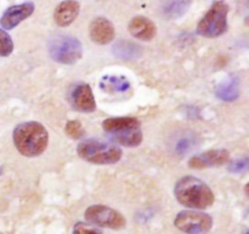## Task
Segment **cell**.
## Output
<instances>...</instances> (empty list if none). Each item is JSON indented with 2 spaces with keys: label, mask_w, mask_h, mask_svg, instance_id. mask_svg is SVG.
I'll list each match as a JSON object with an SVG mask.
<instances>
[{
  "label": "cell",
  "mask_w": 249,
  "mask_h": 234,
  "mask_svg": "<svg viewBox=\"0 0 249 234\" xmlns=\"http://www.w3.org/2000/svg\"><path fill=\"white\" fill-rule=\"evenodd\" d=\"M128 29L134 38L142 41H150L157 34V27L155 22L145 16H135L130 20Z\"/></svg>",
  "instance_id": "cell-11"
},
{
  "label": "cell",
  "mask_w": 249,
  "mask_h": 234,
  "mask_svg": "<svg viewBox=\"0 0 249 234\" xmlns=\"http://www.w3.org/2000/svg\"><path fill=\"white\" fill-rule=\"evenodd\" d=\"M65 131L66 134L72 139H82L85 133L84 127H83L82 123H80L79 121H77V119L68 121L65 127Z\"/></svg>",
  "instance_id": "cell-21"
},
{
  "label": "cell",
  "mask_w": 249,
  "mask_h": 234,
  "mask_svg": "<svg viewBox=\"0 0 249 234\" xmlns=\"http://www.w3.org/2000/svg\"><path fill=\"white\" fill-rule=\"evenodd\" d=\"M174 226L185 234H207L213 227V218L202 210H184L177 214Z\"/></svg>",
  "instance_id": "cell-6"
},
{
  "label": "cell",
  "mask_w": 249,
  "mask_h": 234,
  "mask_svg": "<svg viewBox=\"0 0 249 234\" xmlns=\"http://www.w3.org/2000/svg\"><path fill=\"white\" fill-rule=\"evenodd\" d=\"M72 104L75 110L80 112H92L96 110L94 93L87 83L78 84L72 92Z\"/></svg>",
  "instance_id": "cell-12"
},
{
  "label": "cell",
  "mask_w": 249,
  "mask_h": 234,
  "mask_svg": "<svg viewBox=\"0 0 249 234\" xmlns=\"http://www.w3.org/2000/svg\"><path fill=\"white\" fill-rule=\"evenodd\" d=\"M1 172H2V170H1V168H0V175H1Z\"/></svg>",
  "instance_id": "cell-24"
},
{
  "label": "cell",
  "mask_w": 249,
  "mask_h": 234,
  "mask_svg": "<svg viewBox=\"0 0 249 234\" xmlns=\"http://www.w3.org/2000/svg\"><path fill=\"white\" fill-rule=\"evenodd\" d=\"M73 234H102V231L94 224H88L84 222H78L73 227Z\"/></svg>",
  "instance_id": "cell-22"
},
{
  "label": "cell",
  "mask_w": 249,
  "mask_h": 234,
  "mask_svg": "<svg viewBox=\"0 0 249 234\" xmlns=\"http://www.w3.org/2000/svg\"><path fill=\"white\" fill-rule=\"evenodd\" d=\"M85 219L94 226L109 229H123L126 226V219L123 214L106 205H91L85 210Z\"/></svg>",
  "instance_id": "cell-7"
},
{
  "label": "cell",
  "mask_w": 249,
  "mask_h": 234,
  "mask_svg": "<svg viewBox=\"0 0 249 234\" xmlns=\"http://www.w3.org/2000/svg\"><path fill=\"white\" fill-rule=\"evenodd\" d=\"M141 123L138 118L135 117H108L102 122V128L109 134L118 133V132L126 131V129L138 128L140 127Z\"/></svg>",
  "instance_id": "cell-15"
},
{
  "label": "cell",
  "mask_w": 249,
  "mask_h": 234,
  "mask_svg": "<svg viewBox=\"0 0 249 234\" xmlns=\"http://www.w3.org/2000/svg\"><path fill=\"white\" fill-rule=\"evenodd\" d=\"M248 165H249L248 157L237 158V160L235 161H231L230 165H229V171L232 173H242L247 170Z\"/></svg>",
  "instance_id": "cell-23"
},
{
  "label": "cell",
  "mask_w": 249,
  "mask_h": 234,
  "mask_svg": "<svg viewBox=\"0 0 249 234\" xmlns=\"http://www.w3.org/2000/svg\"><path fill=\"white\" fill-rule=\"evenodd\" d=\"M228 162H230V153L226 149H215L195 155L190 158L187 165L194 170H202L213 166H223Z\"/></svg>",
  "instance_id": "cell-8"
},
{
  "label": "cell",
  "mask_w": 249,
  "mask_h": 234,
  "mask_svg": "<svg viewBox=\"0 0 249 234\" xmlns=\"http://www.w3.org/2000/svg\"><path fill=\"white\" fill-rule=\"evenodd\" d=\"M112 50L114 55L122 60H134L140 58L142 54L141 46L130 40H118L113 45Z\"/></svg>",
  "instance_id": "cell-16"
},
{
  "label": "cell",
  "mask_w": 249,
  "mask_h": 234,
  "mask_svg": "<svg viewBox=\"0 0 249 234\" xmlns=\"http://www.w3.org/2000/svg\"><path fill=\"white\" fill-rule=\"evenodd\" d=\"M191 6V0H162L160 15L165 20H177L184 16Z\"/></svg>",
  "instance_id": "cell-14"
},
{
  "label": "cell",
  "mask_w": 249,
  "mask_h": 234,
  "mask_svg": "<svg viewBox=\"0 0 249 234\" xmlns=\"http://www.w3.org/2000/svg\"><path fill=\"white\" fill-rule=\"evenodd\" d=\"M174 195L179 204L192 210H206L215 201L211 187L194 176L180 178L174 187Z\"/></svg>",
  "instance_id": "cell-1"
},
{
  "label": "cell",
  "mask_w": 249,
  "mask_h": 234,
  "mask_svg": "<svg viewBox=\"0 0 249 234\" xmlns=\"http://www.w3.org/2000/svg\"><path fill=\"white\" fill-rule=\"evenodd\" d=\"M77 153L80 158L95 165H112L121 160L122 149L108 141L87 139L78 144Z\"/></svg>",
  "instance_id": "cell-3"
},
{
  "label": "cell",
  "mask_w": 249,
  "mask_h": 234,
  "mask_svg": "<svg viewBox=\"0 0 249 234\" xmlns=\"http://www.w3.org/2000/svg\"><path fill=\"white\" fill-rule=\"evenodd\" d=\"M80 11V5L77 0H65L56 6L53 20L60 27H67L75 21Z\"/></svg>",
  "instance_id": "cell-13"
},
{
  "label": "cell",
  "mask_w": 249,
  "mask_h": 234,
  "mask_svg": "<svg viewBox=\"0 0 249 234\" xmlns=\"http://www.w3.org/2000/svg\"><path fill=\"white\" fill-rule=\"evenodd\" d=\"M229 5L225 1H215L197 24V34L204 38H218L228 31Z\"/></svg>",
  "instance_id": "cell-4"
},
{
  "label": "cell",
  "mask_w": 249,
  "mask_h": 234,
  "mask_svg": "<svg viewBox=\"0 0 249 234\" xmlns=\"http://www.w3.org/2000/svg\"><path fill=\"white\" fill-rule=\"evenodd\" d=\"M112 140L114 143L119 144V145L128 146V148H134V146H139L142 143L143 134L140 127L138 128L126 129V131L118 132V133L111 134Z\"/></svg>",
  "instance_id": "cell-17"
},
{
  "label": "cell",
  "mask_w": 249,
  "mask_h": 234,
  "mask_svg": "<svg viewBox=\"0 0 249 234\" xmlns=\"http://www.w3.org/2000/svg\"><path fill=\"white\" fill-rule=\"evenodd\" d=\"M0 234H1V233H0Z\"/></svg>",
  "instance_id": "cell-25"
},
{
  "label": "cell",
  "mask_w": 249,
  "mask_h": 234,
  "mask_svg": "<svg viewBox=\"0 0 249 234\" xmlns=\"http://www.w3.org/2000/svg\"><path fill=\"white\" fill-rule=\"evenodd\" d=\"M12 139L15 148L21 155L26 157H36L41 155L48 148L49 133L41 123L29 121L15 127Z\"/></svg>",
  "instance_id": "cell-2"
},
{
  "label": "cell",
  "mask_w": 249,
  "mask_h": 234,
  "mask_svg": "<svg viewBox=\"0 0 249 234\" xmlns=\"http://www.w3.org/2000/svg\"><path fill=\"white\" fill-rule=\"evenodd\" d=\"M90 38L94 43L99 45H106L109 44L116 37V29L113 23L106 17L99 16L94 19L89 27Z\"/></svg>",
  "instance_id": "cell-10"
},
{
  "label": "cell",
  "mask_w": 249,
  "mask_h": 234,
  "mask_svg": "<svg viewBox=\"0 0 249 234\" xmlns=\"http://www.w3.org/2000/svg\"><path fill=\"white\" fill-rule=\"evenodd\" d=\"M130 87L129 79L123 76H105L100 82V88L107 93H123Z\"/></svg>",
  "instance_id": "cell-18"
},
{
  "label": "cell",
  "mask_w": 249,
  "mask_h": 234,
  "mask_svg": "<svg viewBox=\"0 0 249 234\" xmlns=\"http://www.w3.org/2000/svg\"><path fill=\"white\" fill-rule=\"evenodd\" d=\"M49 54L56 62L72 65L82 58L83 45L75 37L56 36L49 43Z\"/></svg>",
  "instance_id": "cell-5"
},
{
  "label": "cell",
  "mask_w": 249,
  "mask_h": 234,
  "mask_svg": "<svg viewBox=\"0 0 249 234\" xmlns=\"http://www.w3.org/2000/svg\"><path fill=\"white\" fill-rule=\"evenodd\" d=\"M14 51V41L5 29L0 28V56L6 58Z\"/></svg>",
  "instance_id": "cell-20"
},
{
  "label": "cell",
  "mask_w": 249,
  "mask_h": 234,
  "mask_svg": "<svg viewBox=\"0 0 249 234\" xmlns=\"http://www.w3.org/2000/svg\"><path fill=\"white\" fill-rule=\"evenodd\" d=\"M34 9H36L34 4L29 1L22 2L18 5H12V6L7 7L2 14L1 19H0V24L5 31H10V29L18 26L22 21L28 19L34 12Z\"/></svg>",
  "instance_id": "cell-9"
},
{
  "label": "cell",
  "mask_w": 249,
  "mask_h": 234,
  "mask_svg": "<svg viewBox=\"0 0 249 234\" xmlns=\"http://www.w3.org/2000/svg\"><path fill=\"white\" fill-rule=\"evenodd\" d=\"M215 95L224 101H235L240 97V89L235 80L221 83L215 90Z\"/></svg>",
  "instance_id": "cell-19"
}]
</instances>
